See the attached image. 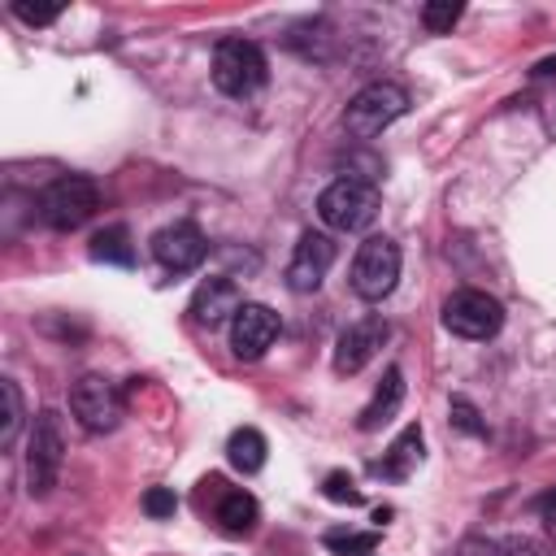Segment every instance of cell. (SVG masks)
<instances>
[{
	"label": "cell",
	"instance_id": "cell-10",
	"mask_svg": "<svg viewBox=\"0 0 556 556\" xmlns=\"http://www.w3.org/2000/svg\"><path fill=\"white\" fill-rule=\"evenodd\" d=\"M278 339V313L269 304H243L230 321V348L239 361H261Z\"/></svg>",
	"mask_w": 556,
	"mask_h": 556
},
{
	"label": "cell",
	"instance_id": "cell-13",
	"mask_svg": "<svg viewBox=\"0 0 556 556\" xmlns=\"http://www.w3.org/2000/svg\"><path fill=\"white\" fill-rule=\"evenodd\" d=\"M248 300L239 295V282L235 278H226V274H213V278H204L200 287H195V295H191V317L195 321H204V326H217V321H235V313L243 308Z\"/></svg>",
	"mask_w": 556,
	"mask_h": 556
},
{
	"label": "cell",
	"instance_id": "cell-24",
	"mask_svg": "<svg viewBox=\"0 0 556 556\" xmlns=\"http://www.w3.org/2000/svg\"><path fill=\"white\" fill-rule=\"evenodd\" d=\"M9 13H13L17 22H26V26H48V22L61 17V4H26V0H13Z\"/></svg>",
	"mask_w": 556,
	"mask_h": 556
},
{
	"label": "cell",
	"instance_id": "cell-29",
	"mask_svg": "<svg viewBox=\"0 0 556 556\" xmlns=\"http://www.w3.org/2000/svg\"><path fill=\"white\" fill-rule=\"evenodd\" d=\"M534 74H556V56H552V61H543V65H539Z\"/></svg>",
	"mask_w": 556,
	"mask_h": 556
},
{
	"label": "cell",
	"instance_id": "cell-6",
	"mask_svg": "<svg viewBox=\"0 0 556 556\" xmlns=\"http://www.w3.org/2000/svg\"><path fill=\"white\" fill-rule=\"evenodd\" d=\"M348 282H352V291H356L361 300H369V304L382 300V295H391L395 282H400V243L387 239V235H369V239L356 248V256H352Z\"/></svg>",
	"mask_w": 556,
	"mask_h": 556
},
{
	"label": "cell",
	"instance_id": "cell-26",
	"mask_svg": "<svg viewBox=\"0 0 556 556\" xmlns=\"http://www.w3.org/2000/svg\"><path fill=\"white\" fill-rule=\"evenodd\" d=\"M500 556H547V547L530 534H513V539L500 543Z\"/></svg>",
	"mask_w": 556,
	"mask_h": 556
},
{
	"label": "cell",
	"instance_id": "cell-14",
	"mask_svg": "<svg viewBox=\"0 0 556 556\" xmlns=\"http://www.w3.org/2000/svg\"><path fill=\"white\" fill-rule=\"evenodd\" d=\"M400 400H404V374H400V365H391L387 374H382V382H378V391H374V400L361 408V430L369 434V430H382L391 417H395V408H400Z\"/></svg>",
	"mask_w": 556,
	"mask_h": 556
},
{
	"label": "cell",
	"instance_id": "cell-15",
	"mask_svg": "<svg viewBox=\"0 0 556 556\" xmlns=\"http://www.w3.org/2000/svg\"><path fill=\"white\" fill-rule=\"evenodd\" d=\"M217 526H222V534H230V539H243V534H252L256 530V521H261V504L248 495V491H222L217 495Z\"/></svg>",
	"mask_w": 556,
	"mask_h": 556
},
{
	"label": "cell",
	"instance_id": "cell-11",
	"mask_svg": "<svg viewBox=\"0 0 556 556\" xmlns=\"http://www.w3.org/2000/svg\"><path fill=\"white\" fill-rule=\"evenodd\" d=\"M204 252H208V243H204V235L191 222H174V226L152 235V256L169 274H191L204 261Z\"/></svg>",
	"mask_w": 556,
	"mask_h": 556
},
{
	"label": "cell",
	"instance_id": "cell-21",
	"mask_svg": "<svg viewBox=\"0 0 556 556\" xmlns=\"http://www.w3.org/2000/svg\"><path fill=\"white\" fill-rule=\"evenodd\" d=\"M460 13H465V4H456V0H430V4L421 9V26H426L430 35H447V30L460 22Z\"/></svg>",
	"mask_w": 556,
	"mask_h": 556
},
{
	"label": "cell",
	"instance_id": "cell-5",
	"mask_svg": "<svg viewBox=\"0 0 556 556\" xmlns=\"http://www.w3.org/2000/svg\"><path fill=\"white\" fill-rule=\"evenodd\" d=\"M61 460H65V434H61V417L52 408H43L30 426L26 439V491L35 500H43L56 478H61Z\"/></svg>",
	"mask_w": 556,
	"mask_h": 556
},
{
	"label": "cell",
	"instance_id": "cell-27",
	"mask_svg": "<svg viewBox=\"0 0 556 556\" xmlns=\"http://www.w3.org/2000/svg\"><path fill=\"white\" fill-rule=\"evenodd\" d=\"M456 556H500V543H491V539H465L456 547Z\"/></svg>",
	"mask_w": 556,
	"mask_h": 556
},
{
	"label": "cell",
	"instance_id": "cell-22",
	"mask_svg": "<svg viewBox=\"0 0 556 556\" xmlns=\"http://www.w3.org/2000/svg\"><path fill=\"white\" fill-rule=\"evenodd\" d=\"M447 413H452V426H456L460 434H473V439H482V434H486V421L478 417V408H473L465 395H452Z\"/></svg>",
	"mask_w": 556,
	"mask_h": 556
},
{
	"label": "cell",
	"instance_id": "cell-25",
	"mask_svg": "<svg viewBox=\"0 0 556 556\" xmlns=\"http://www.w3.org/2000/svg\"><path fill=\"white\" fill-rule=\"evenodd\" d=\"M174 508H178V495H174L169 486H152V491L143 495V513H148V517H174Z\"/></svg>",
	"mask_w": 556,
	"mask_h": 556
},
{
	"label": "cell",
	"instance_id": "cell-1",
	"mask_svg": "<svg viewBox=\"0 0 556 556\" xmlns=\"http://www.w3.org/2000/svg\"><path fill=\"white\" fill-rule=\"evenodd\" d=\"M269 78V65H265V52L252 43V39H222L217 52H213V83L222 96H235V100H248L265 87Z\"/></svg>",
	"mask_w": 556,
	"mask_h": 556
},
{
	"label": "cell",
	"instance_id": "cell-28",
	"mask_svg": "<svg viewBox=\"0 0 556 556\" xmlns=\"http://www.w3.org/2000/svg\"><path fill=\"white\" fill-rule=\"evenodd\" d=\"M539 517H543V521H547V526L556 530V486H552V491H547V495L539 500Z\"/></svg>",
	"mask_w": 556,
	"mask_h": 556
},
{
	"label": "cell",
	"instance_id": "cell-2",
	"mask_svg": "<svg viewBox=\"0 0 556 556\" xmlns=\"http://www.w3.org/2000/svg\"><path fill=\"white\" fill-rule=\"evenodd\" d=\"M408 113V91L400 87V83H369V87H361L352 100H348V109H343V130L352 135V139H374V135H382L395 117H404Z\"/></svg>",
	"mask_w": 556,
	"mask_h": 556
},
{
	"label": "cell",
	"instance_id": "cell-23",
	"mask_svg": "<svg viewBox=\"0 0 556 556\" xmlns=\"http://www.w3.org/2000/svg\"><path fill=\"white\" fill-rule=\"evenodd\" d=\"M321 495H326L330 504H352V508H356V504L365 500V495L356 491V482H352V478H348L343 469H334V473H326V482H321Z\"/></svg>",
	"mask_w": 556,
	"mask_h": 556
},
{
	"label": "cell",
	"instance_id": "cell-4",
	"mask_svg": "<svg viewBox=\"0 0 556 556\" xmlns=\"http://www.w3.org/2000/svg\"><path fill=\"white\" fill-rule=\"evenodd\" d=\"M378 213V187L365 182V178H334L321 195H317V217L330 226V230H365Z\"/></svg>",
	"mask_w": 556,
	"mask_h": 556
},
{
	"label": "cell",
	"instance_id": "cell-17",
	"mask_svg": "<svg viewBox=\"0 0 556 556\" xmlns=\"http://www.w3.org/2000/svg\"><path fill=\"white\" fill-rule=\"evenodd\" d=\"M265 434L261 430H252V426H239L230 439H226V460H230V469H239V473H256L261 465H265Z\"/></svg>",
	"mask_w": 556,
	"mask_h": 556
},
{
	"label": "cell",
	"instance_id": "cell-9",
	"mask_svg": "<svg viewBox=\"0 0 556 556\" xmlns=\"http://www.w3.org/2000/svg\"><path fill=\"white\" fill-rule=\"evenodd\" d=\"M330 265H334V239L321 235V230H304L295 252H291V261H287V287L300 291V295L317 291Z\"/></svg>",
	"mask_w": 556,
	"mask_h": 556
},
{
	"label": "cell",
	"instance_id": "cell-18",
	"mask_svg": "<svg viewBox=\"0 0 556 556\" xmlns=\"http://www.w3.org/2000/svg\"><path fill=\"white\" fill-rule=\"evenodd\" d=\"M91 261L130 265V261H135V248H130L126 226H104V230H96V235H91Z\"/></svg>",
	"mask_w": 556,
	"mask_h": 556
},
{
	"label": "cell",
	"instance_id": "cell-12",
	"mask_svg": "<svg viewBox=\"0 0 556 556\" xmlns=\"http://www.w3.org/2000/svg\"><path fill=\"white\" fill-rule=\"evenodd\" d=\"M387 321L382 317H361V321H352L343 334H339V343H334V374H361L374 356H378V348L387 343Z\"/></svg>",
	"mask_w": 556,
	"mask_h": 556
},
{
	"label": "cell",
	"instance_id": "cell-19",
	"mask_svg": "<svg viewBox=\"0 0 556 556\" xmlns=\"http://www.w3.org/2000/svg\"><path fill=\"white\" fill-rule=\"evenodd\" d=\"M321 543L330 552H339V556H369L378 547V534L374 530H343V526H334V530L321 534Z\"/></svg>",
	"mask_w": 556,
	"mask_h": 556
},
{
	"label": "cell",
	"instance_id": "cell-7",
	"mask_svg": "<svg viewBox=\"0 0 556 556\" xmlns=\"http://www.w3.org/2000/svg\"><path fill=\"white\" fill-rule=\"evenodd\" d=\"M70 413L87 434H109L122 421V391L104 374H83L70 387Z\"/></svg>",
	"mask_w": 556,
	"mask_h": 556
},
{
	"label": "cell",
	"instance_id": "cell-3",
	"mask_svg": "<svg viewBox=\"0 0 556 556\" xmlns=\"http://www.w3.org/2000/svg\"><path fill=\"white\" fill-rule=\"evenodd\" d=\"M96 208H100V191L87 174H61L39 195V217L52 230H78L83 222L96 217Z\"/></svg>",
	"mask_w": 556,
	"mask_h": 556
},
{
	"label": "cell",
	"instance_id": "cell-16",
	"mask_svg": "<svg viewBox=\"0 0 556 556\" xmlns=\"http://www.w3.org/2000/svg\"><path fill=\"white\" fill-rule=\"evenodd\" d=\"M417 460H421V426L413 421V426H404L395 434V443L387 447V456L374 460V473H382V478H408L417 469Z\"/></svg>",
	"mask_w": 556,
	"mask_h": 556
},
{
	"label": "cell",
	"instance_id": "cell-8",
	"mask_svg": "<svg viewBox=\"0 0 556 556\" xmlns=\"http://www.w3.org/2000/svg\"><path fill=\"white\" fill-rule=\"evenodd\" d=\"M443 326H447L452 334H460V339H473V343L495 339L500 326H504V304H500L495 295L478 291V287H465V291L447 295V304H443Z\"/></svg>",
	"mask_w": 556,
	"mask_h": 556
},
{
	"label": "cell",
	"instance_id": "cell-20",
	"mask_svg": "<svg viewBox=\"0 0 556 556\" xmlns=\"http://www.w3.org/2000/svg\"><path fill=\"white\" fill-rule=\"evenodd\" d=\"M0 395H4V421H0V447H13L17 430H22V395H17V382L4 378L0 382Z\"/></svg>",
	"mask_w": 556,
	"mask_h": 556
}]
</instances>
